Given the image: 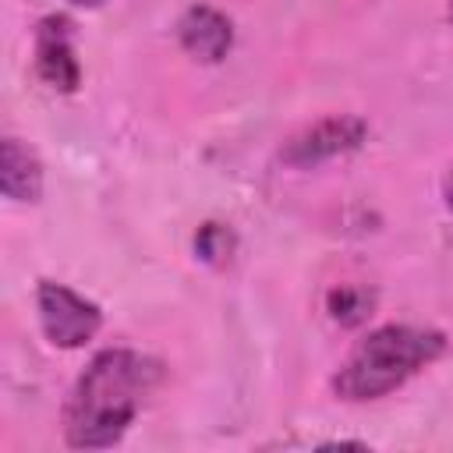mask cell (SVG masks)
<instances>
[{
  "mask_svg": "<svg viewBox=\"0 0 453 453\" xmlns=\"http://www.w3.org/2000/svg\"><path fill=\"white\" fill-rule=\"evenodd\" d=\"M159 368L138 350H103L78 375L67 407H64V435L74 449H103L113 446L134 414L142 411L145 393L152 389Z\"/></svg>",
  "mask_w": 453,
  "mask_h": 453,
  "instance_id": "cell-1",
  "label": "cell"
},
{
  "mask_svg": "<svg viewBox=\"0 0 453 453\" xmlns=\"http://www.w3.org/2000/svg\"><path fill=\"white\" fill-rule=\"evenodd\" d=\"M442 354V336L414 326H379L372 329L340 365L333 389L343 400H375L403 386L414 372Z\"/></svg>",
  "mask_w": 453,
  "mask_h": 453,
  "instance_id": "cell-2",
  "label": "cell"
},
{
  "mask_svg": "<svg viewBox=\"0 0 453 453\" xmlns=\"http://www.w3.org/2000/svg\"><path fill=\"white\" fill-rule=\"evenodd\" d=\"M35 304H39V322H42V333L50 336V343L57 347H81L88 343L99 326H103V311L85 301L81 294H74L71 287L64 283H53V280H42L39 290H35Z\"/></svg>",
  "mask_w": 453,
  "mask_h": 453,
  "instance_id": "cell-3",
  "label": "cell"
},
{
  "mask_svg": "<svg viewBox=\"0 0 453 453\" xmlns=\"http://www.w3.org/2000/svg\"><path fill=\"white\" fill-rule=\"evenodd\" d=\"M365 134H368V127H365L361 117L340 113V117H326V120L304 127L301 134H294L280 156L290 166H315L322 159H333V156H343V152L357 149L365 142Z\"/></svg>",
  "mask_w": 453,
  "mask_h": 453,
  "instance_id": "cell-4",
  "label": "cell"
},
{
  "mask_svg": "<svg viewBox=\"0 0 453 453\" xmlns=\"http://www.w3.org/2000/svg\"><path fill=\"white\" fill-rule=\"evenodd\" d=\"M35 74L57 92H74L81 81V67L71 46V21L64 14H50L35 28Z\"/></svg>",
  "mask_w": 453,
  "mask_h": 453,
  "instance_id": "cell-5",
  "label": "cell"
},
{
  "mask_svg": "<svg viewBox=\"0 0 453 453\" xmlns=\"http://www.w3.org/2000/svg\"><path fill=\"white\" fill-rule=\"evenodd\" d=\"M177 35H180V46H184L191 57L205 60V64L223 60L226 50H230V42H234L230 18L219 14L216 7H205V4H202V7H191V11L180 18Z\"/></svg>",
  "mask_w": 453,
  "mask_h": 453,
  "instance_id": "cell-6",
  "label": "cell"
},
{
  "mask_svg": "<svg viewBox=\"0 0 453 453\" xmlns=\"http://www.w3.org/2000/svg\"><path fill=\"white\" fill-rule=\"evenodd\" d=\"M0 188L14 202H35L42 195V166L32 149H25L18 138H4V159H0Z\"/></svg>",
  "mask_w": 453,
  "mask_h": 453,
  "instance_id": "cell-7",
  "label": "cell"
},
{
  "mask_svg": "<svg viewBox=\"0 0 453 453\" xmlns=\"http://www.w3.org/2000/svg\"><path fill=\"white\" fill-rule=\"evenodd\" d=\"M372 301L375 297L365 287H336V290H329L326 308L340 326H357L372 315Z\"/></svg>",
  "mask_w": 453,
  "mask_h": 453,
  "instance_id": "cell-8",
  "label": "cell"
},
{
  "mask_svg": "<svg viewBox=\"0 0 453 453\" xmlns=\"http://www.w3.org/2000/svg\"><path fill=\"white\" fill-rule=\"evenodd\" d=\"M195 248H198V255L205 262H223L230 255V234L223 226H216V223H205L198 230V237H195Z\"/></svg>",
  "mask_w": 453,
  "mask_h": 453,
  "instance_id": "cell-9",
  "label": "cell"
},
{
  "mask_svg": "<svg viewBox=\"0 0 453 453\" xmlns=\"http://www.w3.org/2000/svg\"><path fill=\"white\" fill-rule=\"evenodd\" d=\"M446 202H449V209H453V170H449V177H446Z\"/></svg>",
  "mask_w": 453,
  "mask_h": 453,
  "instance_id": "cell-10",
  "label": "cell"
},
{
  "mask_svg": "<svg viewBox=\"0 0 453 453\" xmlns=\"http://www.w3.org/2000/svg\"><path fill=\"white\" fill-rule=\"evenodd\" d=\"M71 4H78V7H99L103 0H71Z\"/></svg>",
  "mask_w": 453,
  "mask_h": 453,
  "instance_id": "cell-11",
  "label": "cell"
},
{
  "mask_svg": "<svg viewBox=\"0 0 453 453\" xmlns=\"http://www.w3.org/2000/svg\"><path fill=\"white\" fill-rule=\"evenodd\" d=\"M446 14H449V21H453V0H449V7H446Z\"/></svg>",
  "mask_w": 453,
  "mask_h": 453,
  "instance_id": "cell-12",
  "label": "cell"
}]
</instances>
